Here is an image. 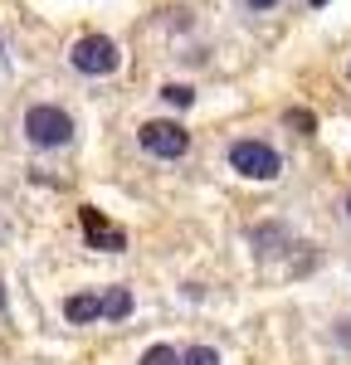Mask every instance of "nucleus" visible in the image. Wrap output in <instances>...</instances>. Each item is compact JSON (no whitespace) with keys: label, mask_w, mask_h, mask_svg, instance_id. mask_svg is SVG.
<instances>
[{"label":"nucleus","mask_w":351,"mask_h":365,"mask_svg":"<svg viewBox=\"0 0 351 365\" xmlns=\"http://www.w3.org/2000/svg\"><path fill=\"white\" fill-rule=\"evenodd\" d=\"M20 132H25V141L34 146V151H63L78 127H73V117L63 113V108L34 103V108H25V117H20Z\"/></svg>","instance_id":"1"},{"label":"nucleus","mask_w":351,"mask_h":365,"mask_svg":"<svg viewBox=\"0 0 351 365\" xmlns=\"http://www.w3.org/2000/svg\"><path fill=\"white\" fill-rule=\"evenodd\" d=\"M244 5H249L254 15H268V10H278V0H244Z\"/></svg>","instance_id":"12"},{"label":"nucleus","mask_w":351,"mask_h":365,"mask_svg":"<svg viewBox=\"0 0 351 365\" xmlns=\"http://www.w3.org/2000/svg\"><path fill=\"white\" fill-rule=\"evenodd\" d=\"M347 220H351V195H347Z\"/></svg>","instance_id":"15"},{"label":"nucleus","mask_w":351,"mask_h":365,"mask_svg":"<svg viewBox=\"0 0 351 365\" xmlns=\"http://www.w3.org/2000/svg\"><path fill=\"white\" fill-rule=\"evenodd\" d=\"M83 229H88V244H93V249H103V253H117L122 244H127V239H122V229H108V225H103V215H98V210H88V205H83Z\"/></svg>","instance_id":"5"},{"label":"nucleus","mask_w":351,"mask_h":365,"mask_svg":"<svg viewBox=\"0 0 351 365\" xmlns=\"http://www.w3.org/2000/svg\"><path fill=\"white\" fill-rule=\"evenodd\" d=\"M307 5H312V10H317V5H327V0H307Z\"/></svg>","instance_id":"14"},{"label":"nucleus","mask_w":351,"mask_h":365,"mask_svg":"<svg viewBox=\"0 0 351 365\" xmlns=\"http://www.w3.org/2000/svg\"><path fill=\"white\" fill-rule=\"evenodd\" d=\"M142 365H180V351L176 346H151L142 356Z\"/></svg>","instance_id":"11"},{"label":"nucleus","mask_w":351,"mask_h":365,"mask_svg":"<svg viewBox=\"0 0 351 365\" xmlns=\"http://www.w3.org/2000/svg\"><path fill=\"white\" fill-rule=\"evenodd\" d=\"M68 63L83 78H108V73L122 68V49H117V39H108V34H83V39H73Z\"/></svg>","instance_id":"2"},{"label":"nucleus","mask_w":351,"mask_h":365,"mask_svg":"<svg viewBox=\"0 0 351 365\" xmlns=\"http://www.w3.org/2000/svg\"><path fill=\"white\" fill-rule=\"evenodd\" d=\"M180 365H220V351L215 346H190V351H180Z\"/></svg>","instance_id":"10"},{"label":"nucleus","mask_w":351,"mask_h":365,"mask_svg":"<svg viewBox=\"0 0 351 365\" xmlns=\"http://www.w3.org/2000/svg\"><path fill=\"white\" fill-rule=\"evenodd\" d=\"M283 122H288L292 132H302V137H312V132H317V117L307 113V108H288V117H283Z\"/></svg>","instance_id":"8"},{"label":"nucleus","mask_w":351,"mask_h":365,"mask_svg":"<svg viewBox=\"0 0 351 365\" xmlns=\"http://www.w3.org/2000/svg\"><path fill=\"white\" fill-rule=\"evenodd\" d=\"M161 98H166L171 108H190V103H195V88H190V83H166V88H161Z\"/></svg>","instance_id":"9"},{"label":"nucleus","mask_w":351,"mask_h":365,"mask_svg":"<svg viewBox=\"0 0 351 365\" xmlns=\"http://www.w3.org/2000/svg\"><path fill=\"white\" fill-rule=\"evenodd\" d=\"M0 54H5V44H0Z\"/></svg>","instance_id":"16"},{"label":"nucleus","mask_w":351,"mask_h":365,"mask_svg":"<svg viewBox=\"0 0 351 365\" xmlns=\"http://www.w3.org/2000/svg\"><path fill=\"white\" fill-rule=\"evenodd\" d=\"M63 317H68L73 327H88V322L103 317V297H98V292H73V297L63 302Z\"/></svg>","instance_id":"6"},{"label":"nucleus","mask_w":351,"mask_h":365,"mask_svg":"<svg viewBox=\"0 0 351 365\" xmlns=\"http://www.w3.org/2000/svg\"><path fill=\"white\" fill-rule=\"evenodd\" d=\"M0 312H5V282H0Z\"/></svg>","instance_id":"13"},{"label":"nucleus","mask_w":351,"mask_h":365,"mask_svg":"<svg viewBox=\"0 0 351 365\" xmlns=\"http://www.w3.org/2000/svg\"><path fill=\"white\" fill-rule=\"evenodd\" d=\"M132 307H137V302H132V287H108V292H103V317H108V322H127Z\"/></svg>","instance_id":"7"},{"label":"nucleus","mask_w":351,"mask_h":365,"mask_svg":"<svg viewBox=\"0 0 351 365\" xmlns=\"http://www.w3.org/2000/svg\"><path fill=\"white\" fill-rule=\"evenodd\" d=\"M137 141H142L146 156H156V161H180L190 151V132L180 122H142L137 127Z\"/></svg>","instance_id":"4"},{"label":"nucleus","mask_w":351,"mask_h":365,"mask_svg":"<svg viewBox=\"0 0 351 365\" xmlns=\"http://www.w3.org/2000/svg\"><path fill=\"white\" fill-rule=\"evenodd\" d=\"M230 170L244 175V180H278L283 175V156L259 137H244L230 146Z\"/></svg>","instance_id":"3"},{"label":"nucleus","mask_w":351,"mask_h":365,"mask_svg":"<svg viewBox=\"0 0 351 365\" xmlns=\"http://www.w3.org/2000/svg\"><path fill=\"white\" fill-rule=\"evenodd\" d=\"M347 78H351V68H347Z\"/></svg>","instance_id":"17"}]
</instances>
